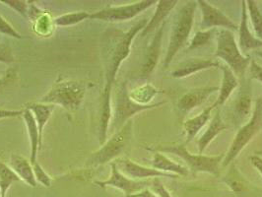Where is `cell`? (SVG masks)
I'll list each match as a JSON object with an SVG mask.
<instances>
[{
    "label": "cell",
    "instance_id": "6da1fadb",
    "mask_svg": "<svg viewBox=\"0 0 262 197\" xmlns=\"http://www.w3.org/2000/svg\"><path fill=\"white\" fill-rule=\"evenodd\" d=\"M148 20L141 19L136 22L127 32L116 33L110 35L108 43H106L103 52L105 84L101 97V110L99 119V143L102 145L106 141L107 132L113 115L112 106V91L118 69L122 62L130 54L131 45L134 38L144 29Z\"/></svg>",
    "mask_w": 262,
    "mask_h": 197
},
{
    "label": "cell",
    "instance_id": "7a4b0ae2",
    "mask_svg": "<svg viewBox=\"0 0 262 197\" xmlns=\"http://www.w3.org/2000/svg\"><path fill=\"white\" fill-rule=\"evenodd\" d=\"M88 83L78 80L58 79L53 83L50 91L39 100V103L60 105L69 113L77 111L82 105Z\"/></svg>",
    "mask_w": 262,
    "mask_h": 197
},
{
    "label": "cell",
    "instance_id": "3957f363",
    "mask_svg": "<svg viewBox=\"0 0 262 197\" xmlns=\"http://www.w3.org/2000/svg\"><path fill=\"white\" fill-rule=\"evenodd\" d=\"M197 6V1H187L176 15L170 31L169 46L164 59V68L169 67L177 53L188 39L194 23Z\"/></svg>",
    "mask_w": 262,
    "mask_h": 197
},
{
    "label": "cell",
    "instance_id": "277c9868",
    "mask_svg": "<svg viewBox=\"0 0 262 197\" xmlns=\"http://www.w3.org/2000/svg\"><path fill=\"white\" fill-rule=\"evenodd\" d=\"M215 55L223 60L237 78H244L251 62L250 56L241 52L234 33L226 29H222L218 34Z\"/></svg>",
    "mask_w": 262,
    "mask_h": 197
},
{
    "label": "cell",
    "instance_id": "5b68a950",
    "mask_svg": "<svg viewBox=\"0 0 262 197\" xmlns=\"http://www.w3.org/2000/svg\"><path fill=\"white\" fill-rule=\"evenodd\" d=\"M132 120H128L119 130L115 132L110 139H106L99 150L94 152L86 162L88 167H100L121 155L129 145L132 138Z\"/></svg>",
    "mask_w": 262,
    "mask_h": 197
},
{
    "label": "cell",
    "instance_id": "8992f818",
    "mask_svg": "<svg viewBox=\"0 0 262 197\" xmlns=\"http://www.w3.org/2000/svg\"><path fill=\"white\" fill-rule=\"evenodd\" d=\"M166 102H161L153 105H140L135 103L129 96V92L127 90V85L125 82L121 83L118 86L116 92V100H115V106L114 112L112 115V119L110 123V129L113 132H117L131 118L141 112L147 110H152L158 106L164 105Z\"/></svg>",
    "mask_w": 262,
    "mask_h": 197
},
{
    "label": "cell",
    "instance_id": "52a82bcc",
    "mask_svg": "<svg viewBox=\"0 0 262 197\" xmlns=\"http://www.w3.org/2000/svg\"><path fill=\"white\" fill-rule=\"evenodd\" d=\"M262 129V97H258L255 101L254 110L244 126L236 132V136L230 146L228 152L226 153L223 161L221 163L222 167L226 168L232 164L239 153L245 149V147L255 137V135Z\"/></svg>",
    "mask_w": 262,
    "mask_h": 197
},
{
    "label": "cell",
    "instance_id": "ba28073f",
    "mask_svg": "<svg viewBox=\"0 0 262 197\" xmlns=\"http://www.w3.org/2000/svg\"><path fill=\"white\" fill-rule=\"evenodd\" d=\"M157 152L170 153L182 158L192 172H208L218 177L220 173V165L223 161V154L216 156H204L190 154L185 144L161 145L156 148Z\"/></svg>",
    "mask_w": 262,
    "mask_h": 197
},
{
    "label": "cell",
    "instance_id": "9c48e42d",
    "mask_svg": "<svg viewBox=\"0 0 262 197\" xmlns=\"http://www.w3.org/2000/svg\"><path fill=\"white\" fill-rule=\"evenodd\" d=\"M157 2L156 0H142L127 5L107 6L97 12L91 13L90 20H98L110 23L128 21L144 12L145 10L152 7Z\"/></svg>",
    "mask_w": 262,
    "mask_h": 197
},
{
    "label": "cell",
    "instance_id": "30bf717a",
    "mask_svg": "<svg viewBox=\"0 0 262 197\" xmlns=\"http://www.w3.org/2000/svg\"><path fill=\"white\" fill-rule=\"evenodd\" d=\"M112 173L111 177L105 181H96L95 184L99 185L102 188L105 187H114L120 189L123 191L124 196L130 197L131 195L149 188L152 184V180H143V181H136L127 178L121 171H119L115 162L111 163Z\"/></svg>",
    "mask_w": 262,
    "mask_h": 197
},
{
    "label": "cell",
    "instance_id": "8fae6325",
    "mask_svg": "<svg viewBox=\"0 0 262 197\" xmlns=\"http://www.w3.org/2000/svg\"><path fill=\"white\" fill-rule=\"evenodd\" d=\"M197 5L199 6L202 13L201 29L202 31L215 29V27H222L226 30L236 31L238 27L220 9L211 5L205 0H198Z\"/></svg>",
    "mask_w": 262,
    "mask_h": 197
},
{
    "label": "cell",
    "instance_id": "7c38bea8",
    "mask_svg": "<svg viewBox=\"0 0 262 197\" xmlns=\"http://www.w3.org/2000/svg\"><path fill=\"white\" fill-rule=\"evenodd\" d=\"M115 163L118 170L124 176L136 181H143V180L154 179V178H170V179L179 178V176L173 173L164 172V171H158L154 168H147L144 166H141L127 158L118 159L115 161Z\"/></svg>",
    "mask_w": 262,
    "mask_h": 197
},
{
    "label": "cell",
    "instance_id": "4fadbf2b",
    "mask_svg": "<svg viewBox=\"0 0 262 197\" xmlns=\"http://www.w3.org/2000/svg\"><path fill=\"white\" fill-rule=\"evenodd\" d=\"M165 26H166V22L156 31L154 38L146 50L144 61H143V64L141 66V70H140L141 78H148L153 73V71L155 70V68L157 66L159 57L161 54Z\"/></svg>",
    "mask_w": 262,
    "mask_h": 197
},
{
    "label": "cell",
    "instance_id": "5bb4252c",
    "mask_svg": "<svg viewBox=\"0 0 262 197\" xmlns=\"http://www.w3.org/2000/svg\"><path fill=\"white\" fill-rule=\"evenodd\" d=\"M220 64L216 60L206 59V58H187L184 61L180 62L177 67L172 70L171 75L173 78H185L189 75H192L196 72L210 69V68H218Z\"/></svg>",
    "mask_w": 262,
    "mask_h": 197
},
{
    "label": "cell",
    "instance_id": "9a60e30c",
    "mask_svg": "<svg viewBox=\"0 0 262 197\" xmlns=\"http://www.w3.org/2000/svg\"><path fill=\"white\" fill-rule=\"evenodd\" d=\"M238 48L245 55L251 50L262 48V40L254 37L249 31L246 0L242 1V19L238 27Z\"/></svg>",
    "mask_w": 262,
    "mask_h": 197
},
{
    "label": "cell",
    "instance_id": "2e32d148",
    "mask_svg": "<svg viewBox=\"0 0 262 197\" xmlns=\"http://www.w3.org/2000/svg\"><path fill=\"white\" fill-rule=\"evenodd\" d=\"M216 92H219V87L212 86L192 89L180 98L178 106L183 113H188L198 105H202L212 94Z\"/></svg>",
    "mask_w": 262,
    "mask_h": 197
},
{
    "label": "cell",
    "instance_id": "e0dca14e",
    "mask_svg": "<svg viewBox=\"0 0 262 197\" xmlns=\"http://www.w3.org/2000/svg\"><path fill=\"white\" fill-rule=\"evenodd\" d=\"M178 3H179L178 0H160V1H158L155 13L150 19V21H148L144 29L141 31V37H145L148 34H151L153 32L157 31L158 29L166 22L165 19L169 16V14L177 6Z\"/></svg>",
    "mask_w": 262,
    "mask_h": 197
},
{
    "label": "cell",
    "instance_id": "ac0fdd59",
    "mask_svg": "<svg viewBox=\"0 0 262 197\" xmlns=\"http://www.w3.org/2000/svg\"><path fill=\"white\" fill-rule=\"evenodd\" d=\"M22 117L26 125L27 132L30 140V149H31L30 162L32 165H34L36 162H38V153L42 144V141L40 140L39 128L32 112L26 107H24V114Z\"/></svg>",
    "mask_w": 262,
    "mask_h": 197
},
{
    "label": "cell",
    "instance_id": "d6986e66",
    "mask_svg": "<svg viewBox=\"0 0 262 197\" xmlns=\"http://www.w3.org/2000/svg\"><path fill=\"white\" fill-rule=\"evenodd\" d=\"M9 165V167L15 171V173L20 178L21 181L32 187L38 186V182L33 171V166L26 158L22 157L18 154H12L10 156Z\"/></svg>",
    "mask_w": 262,
    "mask_h": 197
},
{
    "label": "cell",
    "instance_id": "ffe728a7",
    "mask_svg": "<svg viewBox=\"0 0 262 197\" xmlns=\"http://www.w3.org/2000/svg\"><path fill=\"white\" fill-rule=\"evenodd\" d=\"M223 72V78L221 87H219V95L216 100V102L212 105V107L215 110L222 105L228 101L230 96L235 91L236 87L238 86V80L235 75V73L226 65L220 66Z\"/></svg>",
    "mask_w": 262,
    "mask_h": 197
},
{
    "label": "cell",
    "instance_id": "44dd1931",
    "mask_svg": "<svg viewBox=\"0 0 262 197\" xmlns=\"http://www.w3.org/2000/svg\"><path fill=\"white\" fill-rule=\"evenodd\" d=\"M227 128H228V125L224 122L222 117L220 115V112L216 111V114L212 118L207 130L203 133V135L197 141L199 155H202V153L205 151L208 145L213 141V139L217 137L219 133L226 130Z\"/></svg>",
    "mask_w": 262,
    "mask_h": 197
},
{
    "label": "cell",
    "instance_id": "7402d4cb",
    "mask_svg": "<svg viewBox=\"0 0 262 197\" xmlns=\"http://www.w3.org/2000/svg\"><path fill=\"white\" fill-rule=\"evenodd\" d=\"M213 111H214V108L212 107V105H210L205 110H203L200 115L184 121V128L186 133L185 144L189 143L196 136L197 133L200 132L202 129V127L209 121L211 113Z\"/></svg>",
    "mask_w": 262,
    "mask_h": 197
},
{
    "label": "cell",
    "instance_id": "603a6c76",
    "mask_svg": "<svg viewBox=\"0 0 262 197\" xmlns=\"http://www.w3.org/2000/svg\"><path fill=\"white\" fill-rule=\"evenodd\" d=\"M25 107L30 110L35 118L37 122L38 128H39V137L42 141V133L43 128L48 124L50 118H52L53 113L55 110V105H49V104H42V103H32L25 105Z\"/></svg>",
    "mask_w": 262,
    "mask_h": 197
},
{
    "label": "cell",
    "instance_id": "cb8c5ba5",
    "mask_svg": "<svg viewBox=\"0 0 262 197\" xmlns=\"http://www.w3.org/2000/svg\"><path fill=\"white\" fill-rule=\"evenodd\" d=\"M152 166L158 171L173 173L177 176H187L188 174V170L185 167L172 162L171 160L166 157L161 152H156L154 154Z\"/></svg>",
    "mask_w": 262,
    "mask_h": 197
},
{
    "label": "cell",
    "instance_id": "d4e9b609",
    "mask_svg": "<svg viewBox=\"0 0 262 197\" xmlns=\"http://www.w3.org/2000/svg\"><path fill=\"white\" fill-rule=\"evenodd\" d=\"M20 178L15 171L0 160V193L1 197H6V193L10 186L17 182H20Z\"/></svg>",
    "mask_w": 262,
    "mask_h": 197
},
{
    "label": "cell",
    "instance_id": "484cf974",
    "mask_svg": "<svg viewBox=\"0 0 262 197\" xmlns=\"http://www.w3.org/2000/svg\"><path fill=\"white\" fill-rule=\"evenodd\" d=\"M159 93H164L150 84H146L129 93L131 99L140 105H150L149 102Z\"/></svg>",
    "mask_w": 262,
    "mask_h": 197
},
{
    "label": "cell",
    "instance_id": "4316f807",
    "mask_svg": "<svg viewBox=\"0 0 262 197\" xmlns=\"http://www.w3.org/2000/svg\"><path fill=\"white\" fill-rule=\"evenodd\" d=\"M225 184H227L230 189L235 193H242L248 190V183L244 179V177L239 173L235 167L227 172L225 179Z\"/></svg>",
    "mask_w": 262,
    "mask_h": 197
},
{
    "label": "cell",
    "instance_id": "83f0119b",
    "mask_svg": "<svg viewBox=\"0 0 262 197\" xmlns=\"http://www.w3.org/2000/svg\"><path fill=\"white\" fill-rule=\"evenodd\" d=\"M90 16H91V13H89L87 11L63 14V15L56 17L53 20V24L57 27L74 26L85 20H90Z\"/></svg>",
    "mask_w": 262,
    "mask_h": 197
},
{
    "label": "cell",
    "instance_id": "f1b7e54d",
    "mask_svg": "<svg viewBox=\"0 0 262 197\" xmlns=\"http://www.w3.org/2000/svg\"><path fill=\"white\" fill-rule=\"evenodd\" d=\"M252 100L249 92H242L238 96L234 105V113L238 120H244L248 118L251 111Z\"/></svg>",
    "mask_w": 262,
    "mask_h": 197
},
{
    "label": "cell",
    "instance_id": "f546056e",
    "mask_svg": "<svg viewBox=\"0 0 262 197\" xmlns=\"http://www.w3.org/2000/svg\"><path fill=\"white\" fill-rule=\"evenodd\" d=\"M247 7L249 10V18L253 30L255 32L256 38L262 40V14L257 6L256 1L254 0H247Z\"/></svg>",
    "mask_w": 262,
    "mask_h": 197
},
{
    "label": "cell",
    "instance_id": "4dcf8cb0",
    "mask_svg": "<svg viewBox=\"0 0 262 197\" xmlns=\"http://www.w3.org/2000/svg\"><path fill=\"white\" fill-rule=\"evenodd\" d=\"M215 32V29H210L205 31H199L194 35L193 39H191V42L188 47V50H195L198 48H201L209 42L213 34Z\"/></svg>",
    "mask_w": 262,
    "mask_h": 197
},
{
    "label": "cell",
    "instance_id": "1f68e13d",
    "mask_svg": "<svg viewBox=\"0 0 262 197\" xmlns=\"http://www.w3.org/2000/svg\"><path fill=\"white\" fill-rule=\"evenodd\" d=\"M1 3H4L14 11L20 14L25 19L29 18V11L31 6L28 4L29 1H22V0H0Z\"/></svg>",
    "mask_w": 262,
    "mask_h": 197
},
{
    "label": "cell",
    "instance_id": "d6a6232c",
    "mask_svg": "<svg viewBox=\"0 0 262 197\" xmlns=\"http://www.w3.org/2000/svg\"><path fill=\"white\" fill-rule=\"evenodd\" d=\"M32 166H33V171L38 184H42L46 187H50L53 183V179L51 178V176L45 171V169L40 166L39 162H36Z\"/></svg>",
    "mask_w": 262,
    "mask_h": 197
},
{
    "label": "cell",
    "instance_id": "836d02e7",
    "mask_svg": "<svg viewBox=\"0 0 262 197\" xmlns=\"http://www.w3.org/2000/svg\"><path fill=\"white\" fill-rule=\"evenodd\" d=\"M0 34L4 35V36H8L14 39H21L24 37L15 30V28L11 26L6 19H4L1 15H0Z\"/></svg>",
    "mask_w": 262,
    "mask_h": 197
},
{
    "label": "cell",
    "instance_id": "e575fe53",
    "mask_svg": "<svg viewBox=\"0 0 262 197\" xmlns=\"http://www.w3.org/2000/svg\"><path fill=\"white\" fill-rule=\"evenodd\" d=\"M18 78V74L15 68H9L3 76L0 77V93L4 91L6 88L11 86Z\"/></svg>",
    "mask_w": 262,
    "mask_h": 197
},
{
    "label": "cell",
    "instance_id": "d590c367",
    "mask_svg": "<svg viewBox=\"0 0 262 197\" xmlns=\"http://www.w3.org/2000/svg\"><path fill=\"white\" fill-rule=\"evenodd\" d=\"M149 188L158 197H171L170 191L165 187L159 178L152 179V184Z\"/></svg>",
    "mask_w": 262,
    "mask_h": 197
},
{
    "label": "cell",
    "instance_id": "8d00e7d4",
    "mask_svg": "<svg viewBox=\"0 0 262 197\" xmlns=\"http://www.w3.org/2000/svg\"><path fill=\"white\" fill-rule=\"evenodd\" d=\"M15 62L12 49L6 43H0V63L11 64Z\"/></svg>",
    "mask_w": 262,
    "mask_h": 197
},
{
    "label": "cell",
    "instance_id": "74e56055",
    "mask_svg": "<svg viewBox=\"0 0 262 197\" xmlns=\"http://www.w3.org/2000/svg\"><path fill=\"white\" fill-rule=\"evenodd\" d=\"M249 71L251 74V77L262 83V66L259 65L255 60L251 59L250 65H249Z\"/></svg>",
    "mask_w": 262,
    "mask_h": 197
},
{
    "label": "cell",
    "instance_id": "f35d334b",
    "mask_svg": "<svg viewBox=\"0 0 262 197\" xmlns=\"http://www.w3.org/2000/svg\"><path fill=\"white\" fill-rule=\"evenodd\" d=\"M23 114H24V108L23 110H4V108H0V119L19 118V117H22Z\"/></svg>",
    "mask_w": 262,
    "mask_h": 197
},
{
    "label": "cell",
    "instance_id": "ab89813d",
    "mask_svg": "<svg viewBox=\"0 0 262 197\" xmlns=\"http://www.w3.org/2000/svg\"><path fill=\"white\" fill-rule=\"evenodd\" d=\"M249 161H250L251 165L257 170L262 177V157L258 155H253V156L249 157Z\"/></svg>",
    "mask_w": 262,
    "mask_h": 197
},
{
    "label": "cell",
    "instance_id": "60d3db41",
    "mask_svg": "<svg viewBox=\"0 0 262 197\" xmlns=\"http://www.w3.org/2000/svg\"><path fill=\"white\" fill-rule=\"evenodd\" d=\"M130 197H158L156 194H154L149 188H146V189H143V190H141V191H139V192H137V193H135V194H133V195H131Z\"/></svg>",
    "mask_w": 262,
    "mask_h": 197
},
{
    "label": "cell",
    "instance_id": "b9f144b4",
    "mask_svg": "<svg viewBox=\"0 0 262 197\" xmlns=\"http://www.w3.org/2000/svg\"><path fill=\"white\" fill-rule=\"evenodd\" d=\"M257 55H258V56H260L262 58V52H257Z\"/></svg>",
    "mask_w": 262,
    "mask_h": 197
},
{
    "label": "cell",
    "instance_id": "7bdbcfd3",
    "mask_svg": "<svg viewBox=\"0 0 262 197\" xmlns=\"http://www.w3.org/2000/svg\"><path fill=\"white\" fill-rule=\"evenodd\" d=\"M0 197H1V193H0Z\"/></svg>",
    "mask_w": 262,
    "mask_h": 197
}]
</instances>
